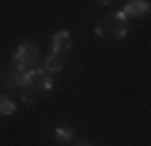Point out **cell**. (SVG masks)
I'll list each match as a JSON object with an SVG mask.
<instances>
[{
    "label": "cell",
    "mask_w": 151,
    "mask_h": 146,
    "mask_svg": "<svg viewBox=\"0 0 151 146\" xmlns=\"http://www.w3.org/2000/svg\"><path fill=\"white\" fill-rule=\"evenodd\" d=\"M127 17L122 12H112V15H105L95 24V34L100 39H122L127 34Z\"/></svg>",
    "instance_id": "obj_1"
},
{
    "label": "cell",
    "mask_w": 151,
    "mask_h": 146,
    "mask_svg": "<svg viewBox=\"0 0 151 146\" xmlns=\"http://www.w3.org/2000/svg\"><path fill=\"white\" fill-rule=\"evenodd\" d=\"M15 66L20 68L22 73L34 71V68L39 66V46L34 42H22L17 46V51H15Z\"/></svg>",
    "instance_id": "obj_2"
},
{
    "label": "cell",
    "mask_w": 151,
    "mask_h": 146,
    "mask_svg": "<svg viewBox=\"0 0 151 146\" xmlns=\"http://www.w3.org/2000/svg\"><path fill=\"white\" fill-rule=\"evenodd\" d=\"M22 88H29L34 93H49L51 90V73L44 71V68H34V71H27L24 78H22Z\"/></svg>",
    "instance_id": "obj_3"
},
{
    "label": "cell",
    "mask_w": 151,
    "mask_h": 146,
    "mask_svg": "<svg viewBox=\"0 0 151 146\" xmlns=\"http://www.w3.org/2000/svg\"><path fill=\"white\" fill-rule=\"evenodd\" d=\"M149 12H151V3L149 0H127L124 7H122V15H124L127 19L129 17L141 19V17H146Z\"/></svg>",
    "instance_id": "obj_4"
},
{
    "label": "cell",
    "mask_w": 151,
    "mask_h": 146,
    "mask_svg": "<svg viewBox=\"0 0 151 146\" xmlns=\"http://www.w3.org/2000/svg\"><path fill=\"white\" fill-rule=\"evenodd\" d=\"M71 49V32L68 29H59L51 37V51L54 54H66Z\"/></svg>",
    "instance_id": "obj_5"
},
{
    "label": "cell",
    "mask_w": 151,
    "mask_h": 146,
    "mask_svg": "<svg viewBox=\"0 0 151 146\" xmlns=\"http://www.w3.org/2000/svg\"><path fill=\"white\" fill-rule=\"evenodd\" d=\"M63 68V54H49L46 56V61H44V71H49V73H59Z\"/></svg>",
    "instance_id": "obj_6"
},
{
    "label": "cell",
    "mask_w": 151,
    "mask_h": 146,
    "mask_svg": "<svg viewBox=\"0 0 151 146\" xmlns=\"http://www.w3.org/2000/svg\"><path fill=\"white\" fill-rule=\"evenodd\" d=\"M15 112V102L10 100V97H0V114L3 117H10Z\"/></svg>",
    "instance_id": "obj_7"
},
{
    "label": "cell",
    "mask_w": 151,
    "mask_h": 146,
    "mask_svg": "<svg viewBox=\"0 0 151 146\" xmlns=\"http://www.w3.org/2000/svg\"><path fill=\"white\" fill-rule=\"evenodd\" d=\"M54 136H56V139H61V141H71L73 139V132L68 129V127H59V129L54 132Z\"/></svg>",
    "instance_id": "obj_8"
},
{
    "label": "cell",
    "mask_w": 151,
    "mask_h": 146,
    "mask_svg": "<svg viewBox=\"0 0 151 146\" xmlns=\"http://www.w3.org/2000/svg\"><path fill=\"white\" fill-rule=\"evenodd\" d=\"M76 146H90L88 141H78V144H76Z\"/></svg>",
    "instance_id": "obj_9"
},
{
    "label": "cell",
    "mask_w": 151,
    "mask_h": 146,
    "mask_svg": "<svg viewBox=\"0 0 151 146\" xmlns=\"http://www.w3.org/2000/svg\"><path fill=\"white\" fill-rule=\"evenodd\" d=\"M98 3H110V0H98Z\"/></svg>",
    "instance_id": "obj_10"
}]
</instances>
